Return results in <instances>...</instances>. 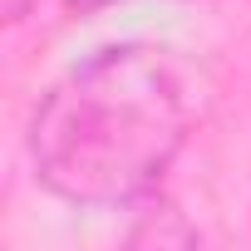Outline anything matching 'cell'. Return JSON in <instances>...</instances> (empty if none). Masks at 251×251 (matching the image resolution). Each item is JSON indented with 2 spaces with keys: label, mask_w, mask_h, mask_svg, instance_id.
<instances>
[{
  "label": "cell",
  "mask_w": 251,
  "mask_h": 251,
  "mask_svg": "<svg viewBox=\"0 0 251 251\" xmlns=\"http://www.w3.org/2000/svg\"><path fill=\"white\" fill-rule=\"evenodd\" d=\"M187 133V103L173 64L153 50H108L64 74L30 123V153L69 202L118 207L143 197Z\"/></svg>",
  "instance_id": "obj_1"
},
{
  "label": "cell",
  "mask_w": 251,
  "mask_h": 251,
  "mask_svg": "<svg viewBox=\"0 0 251 251\" xmlns=\"http://www.w3.org/2000/svg\"><path fill=\"white\" fill-rule=\"evenodd\" d=\"M30 5H35V0H5V15H10V20H20Z\"/></svg>",
  "instance_id": "obj_2"
},
{
  "label": "cell",
  "mask_w": 251,
  "mask_h": 251,
  "mask_svg": "<svg viewBox=\"0 0 251 251\" xmlns=\"http://www.w3.org/2000/svg\"><path fill=\"white\" fill-rule=\"evenodd\" d=\"M74 5H84V10H94V5H108V0H74Z\"/></svg>",
  "instance_id": "obj_3"
}]
</instances>
